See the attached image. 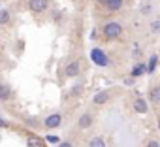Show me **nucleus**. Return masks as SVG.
I'll use <instances>...</instances> for the list:
<instances>
[{
	"mask_svg": "<svg viewBox=\"0 0 160 147\" xmlns=\"http://www.w3.org/2000/svg\"><path fill=\"white\" fill-rule=\"evenodd\" d=\"M122 34H124V27H122V23H119V21H108V23H104V27H102V36H104L108 42H115V40L122 38Z\"/></svg>",
	"mask_w": 160,
	"mask_h": 147,
	"instance_id": "obj_1",
	"label": "nucleus"
},
{
	"mask_svg": "<svg viewBox=\"0 0 160 147\" xmlns=\"http://www.w3.org/2000/svg\"><path fill=\"white\" fill-rule=\"evenodd\" d=\"M91 60H92V64H96L98 68H108V66H111L109 55H108L104 49H100V47H92V49H91Z\"/></svg>",
	"mask_w": 160,
	"mask_h": 147,
	"instance_id": "obj_2",
	"label": "nucleus"
},
{
	"mask_svg": "<svg viewBox=\"0 0 160 147\" xmlns=\"http://www.w3.org/2000/svg\"><path fill=\"white\" fill-rule=\"evenodd\" d=\"M147 102L152 104V106H160V78H154V79L149 83Z\"/></svg>",
	"mask_w": 160,
	"mask_h": 147,
	"instance_id": "obj_3",
	"label": "nucleus"
},
{
	"mask_svg": "<svg viewBox=\"0 0 160 147\" xmlns=\"http://www.w3.org/2000/svg\"><path fill=\"white\" fill-rule=\"evenodd\" d=\"M136 96H134V100H132V109L138 113V115H145L147 111H149V102H147V98H143L139 93H134Z\"/></svg>",
	"mask_w": 160,
	"mask_h": 147,
	"instance_id": "obj_4",
	"label": "nucleus"
},
{
	"mask_svg": "<svg viewBox=\"0 0 160 147\" xmlns=\"http://www.w3.org/2000/svg\"><path fill=\"white\" fill-rule=\"evenodd\" d=\"M113 93H115V91H111V89H106V91L96 93V94L92 96V104H94V106H106L108 102H111Z\"/></svg>",
	"mask_w": 160,
	"mask_h": 147,
	"instance_id": "obj_5",
	"label": "nucleus"
},
{
	"mask_svg": "<svg viewBox=\"0 0 160 147\" xmlns=\"http://www.w3.org/2000/svg\"><path fill=\"white\" fill-rule=\"evenodd\" d=\"M60 124H62V115H60V113H51V115L45 117V121H43V126L49 128V130L58 128Z\"/></svg>",
	"mask_w": 160,
	"mask_h": 147,
	"instance_id": "obj_6",
	"label": "nucleus"
},
{
	"mask_svg": "<svg viewBox=\"0 0 160 147\" xmlns=\"http://www.w3.org/2000/svg\"><path fill=\"white\" fill-rule=\"evenodd\" d=\"M79 72H81V62H79V60H72V62H68L66 68H64V74H66L68 78H77Z\"/></svg>",
	"mask_w": 160,
	"mask_h": 147,
	"instance_id": "obj_7",
	"label": "nucleus"
},
{
	"mask_svg": "<svg viewBox=\"0 0 160 147\" xmlns=\"http://www.w3.org/2000/svg\"><path fill=\"white\" fill-rule=\"evenodd\" d=\"M94 124V115L92 113H83L81 117H79V121H77V126L81 128V130H87V128H91Z\"/></svg>",
	"mask_w": 160,
	"mask_h": 147,
	"instance_id": "obj_8",
	"label": "nucleus"
},
{
	"mask_svg": "<svg viewBox=\"0 0 160 147\" xmlns=\"http://www.w3.org/2000/svg\"><path fill=\"white\" fill-rule=\"evenodd\" d=\"M147 74V62H136L134 66H132V70H130V76L134 78V79H138V78H141V76H145Z\"/></svg>",
	"mask_w": 160,
	"mask_h": 147,
	"instance_id": "obj_9",
	"label": "nucleus"
},
{
	"mask_svg": "<svg viewBox=\"0 0 160 147\" xmlns=\"http://www.w3.org/2000/svg\"><path fill=\"white\" fill-rule=\"evenodd\" d=\"M47 6H49V0H30V2H28V8H30L34 13H42V12H45Z\"/></svg>",
	"mask_w": 160,
	"mask_h": 147,
	"instance_id": "obj_10",
	"label": "nucleus"
},
{
	"mask_svg": "<svg viewBox=\"0 0 160 147\" xmlns=\"http://www.w3.org/2000/svg\"><path fill=\"white\" fill-rule=\"evenodd\" d=\"M158 60H160V57H158V53H151L149 55V58H147V74H152L156 72V68H158Z\"/></svg>",
	"mask_w": 160,
	"mask_h": 147,
	"instance_id": "obj_11",
	"label": "nucleus"
},
{
	"mask_svg": "<svg viewBox=\"0 0 160 147\" xmlns=\"http://www.w3.org/2000/svg\"><path fill=\"white\" fill-rule=\"evenodd\" d=\"M106 8H108V12H121L122 8H124V0H106V4H104Z\"/></svg>",
	"mask_w": 160,
	"mask_h": 147,
	"instance_id": "obj_12",
	"label": "nucleus"
},
{
	"mask_svg": "<svg viewBox=\"0 0 160 147\" xmlns=\"http://www.w3.org/2000/svg\"><path fill=\"white\" fill-rule=\"evenodd\" d=\"M147 32L149 34H158L160 32V17H151L147 23Z\"/></svg>",
	"mask_w": 160,
	"mask_h": 147,
	"instance_id": "obj_13",
	"label": "nucleus"
},
{
	"mask_svg": "<svg viewBox=\"0 0 160 147\" xmlns=\"http://www.w3.org/2000/svg\"><path fill=\"white\" fill-rule=\"evenodd\" d=\"M152 10H154V6H152L151 2H145V4H141L139 13H141L143 17H152Z\"/></svg>",
	"mask_w": 160,
	"mask_h": 147,
	"instance_id": "obj_14",
	"label": "nucleus"
},
{
	"mask_svg": "<svg viewBox=\"0 0 160 147\" xmlns=\"http://www.w3.org/2000/svg\"><path fill=\"white\" fill-rule=\"evenodd\" d=\"M89 147H106V139L102 136H94V138H91Z\"/></svg>",
	"mask_w": 160,
	"mask_h": 147,
	"instance_id": "obj_15",
	"label": "nucleus"
},
{
	"mask_svg": "<svg viewBox=\"0 0 160 147\" xmlns=\"http://www.w3.org/2000/svg\"><path fill=\"white\" fill-rule=\"evenodd\" d=\"M145 147H160V139L156 136H149L145 139Z\"/></svg>",
	"mask_w": 160,
	"mask_h": 147,
	"instance_id": "obj_16",
	"label": "nucleus"
},
{
	"mask_svg": "<svg viewBox=\"0 0 160 147\" xmlns=\"http://www.w3.org/2000/svg\"><path fill=\"white\" fill-rule=\"evenodd\" d=\"M141 55H143V49H141V45H139V43H134V47H132V57H134V58H138V62H139Z\"/></svg>",
	"mask_w": 160,
	"mask_h": 147,
	"instance_id": "obj_17",
	"label": "nucleus"
},
{
	"mask_svg": "<svg viewBox=\"0 0 160 147\" xmlns=\"http://www.w3.org/2000/svg\"><path fill=\"white\" fill-rule=\"evenodd\" d=\"M10 94H12V91H10L8 85H0V98H2V100H8Z\"/></svg>",
	"mask_w": 160,
	"mask_h": 147,
	"instance_id": "obj_18",
	"label": "nucleus"
},
{
	"mask_svg": "<svg viewBox=\"0 0 160 147\" xmlns=\"http://www.w3.org/2000/svg\"><path fill=\"white\" fill-rule=\"evenodd\" d=\"M8 17H10V12L8 10H0V25L8 23Z\"/></svg>",
	"mask_w": 160,
	"mask_h": 147,
	"instance_id": "obj_19",
	"label": "nucleus"
},
{
	"mask_svg": "<svg viewBox=\"0 0 160 147\" xmlns=\"http://www.w3.org/2000/svg\"><path fill=\"white\" fill-rule=\"evenodd\" d=\"M45 141H47V143H53V145H55V143H60V138H58V136H53V134H49V136L45 138Z\"/></svg>",
	"mask_w": 160,
	"mask_h": 147,
	"instance_id": "obj_20",
	"label": "nucleus"
},
{
	"mask_svg": "<svg viewBox=\"0 0 160 147\" xmlns=\"http://www.w3.org/2000/svg\"><path fill=\"white\" fill-rule=\"evenodd\" d=\"M134 83H136V79H134V78H132V76H128V78H126V79H124V85H126V87H132V85H134Z\"/></svg>",
	"mask_w": 160,
	"mask_h": 147,
	"instance_id": "obj_21",
	"label": "nucleus"
},
{
	"mask_svg": "<svg viewBox=\"0 0 160 147\" xmlns=\"http://www.w3.org/2000/svg\"><path fill=\"white\" fill-rule=\"evenodd\" d=\"M28 145H30V147H40L38 138H30V139H28Z\"/></svg>",
	"mask_w": 160,
	"mask_h": 147,
	"instance_id": "obj_22",
	"label": "nucleus"
},
{
	"mask_svg": "<svg viewBox=\"0 0 160 147\" xmlns=\"http://www.w3.org/2000/svg\"><path fill=\"white\" fill-rule=\"evenodd\" d=\"M58 147H73V145H72L70 141H60V143H58Z\"/></svg>",
	"mask_w": 160,
	"mask_h": 147,
	"instance_id": "obj_23",
	"label": "nucleus"
},
{
	"mask_svg": "<svg viewBox=\"0 0 160 147\" xmlns=\"http://www.w3.org/2000/svg\"><path fill=\"white\" fill-rule=\"evenodd\" d=\"M156 128H158V132H160V117L156 119Z\"/></svg>",
	"mask_w": 160,
	"mask_h": 147,
	"instance_id": "obj_24",
	"label": "nucleus"
},
{
	"mask_svg": "<svg viewBox=\"0 0 160 147\" xmlns=\"http://www.w3.org/2000/svg\"><path fill=\"white\" fill-rule=\"evenodd\" d=\"M98 2H100V4H106V0H98Z\"/></svg>",
	"mask_w": 160,
	"mask_h": 147,
	"instance_id": "obj_25",
	"label": "nucleus"
},
{
	"mask_svg": "<svg viewBox=\"0 0 160 147\" xmlns=\"http://www.w3.org/2000/svg\"><path fill=\"white\" fill-rule=\"evenodd\" d=\"M0 123H2V119H0Z\"/></svg>",
	"mask_w": 160,
	"mask_h": 147,
	"instance_id": "obj_26",
	"label": "nucleus"
},
{
	"mask_svg": "<svg viewBox=\"0 0 160 147\" xmlns=\"http://www.w3.org/2000/svg\"><path fill=\"white\" fill-rule=\"evenodd\" d=\"M143 2H147V0H143Z\"/></svg>",
	"mask_w": 160,
	"mask_h": 147,
	"instance_id": "obj_27",
	"label": "nucleus"
}]
</instances>
